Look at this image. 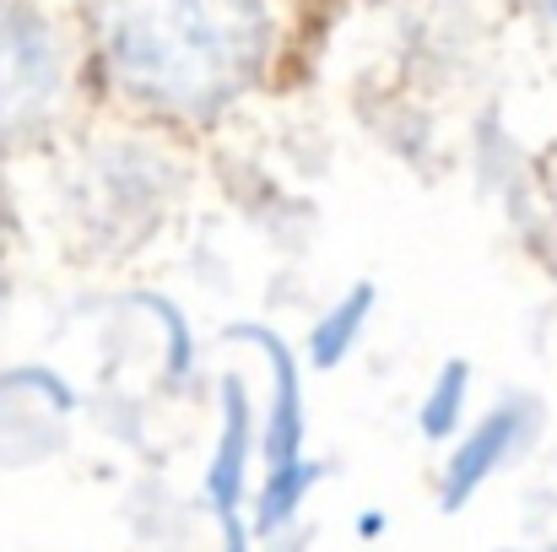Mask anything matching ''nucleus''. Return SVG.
I'll return each instance as SVG.
<instances>
[{"mask_svg": "<svg viewBox=\"0 0 557 552\" xmlns=\"http://www.w3.org/2000/svg\"><path fill=\"white\" fill-rule=\"evenodd\" d=\"M98 65L147 114L211 120L271 60L265 0H98Z\"/></svg>", "mask_w": 557, "mask_h": 552, "instance_id": "nucleus-1", "label": "nucleus"}, {"mask_svg": "<svg viewBox=\"0 0 557 552\" xmlns=\"http://www.w3.org/2000/svg\"><path fill=\"white\" fill-rule=\"evenodd\" d=\"M65 98V49L27 0H0V142L38 136Z\"/></svg>", "mask_w": 557, "mask_h": 552, "instance_id": "nucleus-2", "label": "nucleus"}, {"mask_svg": "<svg viewBox=\"0 0 557 552\" xmlns=\"http://www.w3.org/2000/svg\"><path fill=\"white\" fill-rule=\"evenodd\" d=\"M525 439H531V406H525V401H509V406L487 412V417L455 444V455H449V466H444V499H438V504H444L449 515L466 510L471 493H476L498 466H509Z\"/></svg>", "mask_w": 557, "mask_h": 552, "instance_id": "nucleus-3", "label": "nucleus"}, {"mask_svg": "<svg viewBox=\"0 0 557 552\" xmlns=\"http://www.w3.org/2000/svg\"><path fill=\"white\" fill-rule=\"evenodd\" d=\"M249 450H255V433H249V401L238 395V384H227L222 439H216V455H211V466H206V504L216 510V520H233L238 504H244Z\"/></svg>", "mask_w": 557, "mask_h": 552, "instance_id": "nucleus-4", "label": "nucleus"}, {"mask_svg": "<svg viewBox=\"0 0 557 552\" xmlns=\"http://www.w3.org/2000/svg\"><path fill=\"white\" fill-rule=\"evenodd\" d=\"M265 358L276 373V395H271V422H265V477L304 466V395H298V373L287 364V353L276 342H265Z\"/></svg>", "mask_w": 557, "mask_h": 552, "instance_id": "nucleus-5", "label": "nucleus"}, {"mask_svg": "<svg viewBox=\"0 0 557 552\" xmlns=\"http://www.w3.org/2000/svg\"><path fill=\"white\" fill-rule=\"evenodd\" d=\"M373 315V287H352L342 304H331V315L314 326V336H309V353H314V364H342L352 347H358V336H363V326H369Z\"/></svg>", "mask_w": 557, "mask_h": 552, "instance_id": "nucleus-6", "label": "nucleus"}, {"mask_svg": "<svg viewBox=\"0 0 557 552\" xmlns=\"http://www.w3.org/2000/svg\"><path fill=\"white\" fill-rule=\"evenodd\" d=\"M466 384H471V368L466 364L438 368V379H433V390H428V401H422V412H417V422H422L428 439H449V433H460V417H466Z\"/></svg>", "mask_w": 557, "mask_h": 552, "instance_id": "nucleus-7", "label": "nucleus"}, {"mask_svg": "<svg viewBox=\"0 0 557 552\" xmlns=\"http://www.w3.org/2000/svg\"><path fill=\"white\" fill-rule=\"evenodd\" d=\"M222 552H249V537H244V520H222Z\"/></svg>", "mask_w": 557, "mask_h": 552, "instance_id": "nucleus-8", "label": "nucleus"}, {"mask_svg": "<svg viewBox=\"0 0 557 552\" xmlns=\"http://www.w3.org/2000/svg\"><path fill=\"white\" fill-rule=\"evenodd\" d=\"M358 531H363V537H379V531H384V515H363Z\"/></svg>", "mask_w": 557, "mask_h": 552, "instance_id": "nucleus-9", "label": "nucleus"}, {"mask_svg": "<svg viewBox=\"0 0 557 552\" xmlns=\"http://www.w3.org/2000/svg\"><path fill=\"white\" fill-rule=\"evenodd\" d=\"M542 5H547V22L557 27V0H542Z\"/></svg>", "mask_w": 557, "mask_h": 552, "instance_id": "nucleus-10", "label": "nucleus"}]
</instances>
